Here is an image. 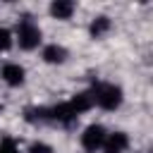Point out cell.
Masks as SVG:
<instances>
[{
  "instance_id": "12",
  "label": "cell",
  "mask_w": 153,
  "mask_h": 153,
  "mask_svg": "<svg viewBox=\"0 0 153 153\" xmlns=\"http://www.w3.org/2000/svg\"><path fill=\"white\" fill-rule=\"evenodd\" d=\"M10 48H12V33L5 26H0V53H5Z\"/></svg>"
},
{
  "instance_id": "3",
  "label": "cell",
  "mask_w": 153,
  "mask_h": 153,
  "mask_svg": "<svg viewBox=\"0 0 153 153\" xmlns=\"http://www.w3.org/2000/svg\"><path fill=\"white\" fill-rule=\"evenodd\" d=\"M105 136H108V131H105L103 124H88V127L84 129V134H81V146H84V151L96 153L98 148H103Z\"/></svg>"
},
{
  "instance_id": "10",
  "label": "cell",
  "mask_w": 153,
  "mask_h": 153,
  "mask_svg": "<svg viewBox=\"0 0 153 153\" xmlns=\"http://www.w3.org/2000/svg\"><path fill=\"white\" fill-rule=\"evenodd\" d=\"M108 31H110V19L103 17V14L96 17V19L91 22V26H88V33H91L93 38H100V36H105Z\"/></svg>"
},
{
  "instance_id": "5",
  "label": "cell",
  "mask_w": 153,
  "mask_h": 153,
  "mask_svg": "<svg viewBox=\"0 0 153 153\" xmlns=\"http://www.w3.org/2000/svg\"><path fill=\"white\" fill-rule=\"evenodd\" d=\"M0 76H2V81H5L7 86H22L26 72H24V67L17 65V62H5L2 69H0Z\"/></svg>"
},
{
  "instance_id": "2",
  "label": "cell",
  "mask_w": 153,
  "mask_h": 153,
  "mask_svg": "<svg viewBox=\"0 0 153 153\" xmlns=\"http://www.w3.org/2000/svg\"><path fill=\"white\" fill-rule=\"evenodd\" d=\"M41 38H43V33H41V29L31 19H22L19 22V26H17V43H19L22 50L38 48L41 45Z\"/></svg>"
},
{
  "instance_id": "13",
  "label": "cell",
  "mask_w": 153,
  "mask_h": 153,
  "mask_svg": "<svg viewBox=\"0 0 153 153\" xmlns=\"http://www.w3.org/2000/svg\"><path fill=\"white\" fill-rule=\"evenodd\" d=\"M0 153H19V148H17V143H14V139H10V136H5V139L0 141Z\"/></svg>"
},
{
  "instance_id": "14",
  "label": "cell",
  "mask_w": 153,
  "mask_h": 153,
  "mask_svg": "<svg viewBox=\"0 0 153 153\" xmlns=\"http://www.w3.org/2000/svg\"><path fill=\"white\" fill-rule=\"evenodd\" d=\"M29 153H55V151H53V146H48L43 141H36V143L29 146Z\"/></svg>"
},
{
  "instance_id": "11",
  "label": "cell",
  "mask_w": 153,
  "mask_h": 153,
  "mask_svg": "<svg viewBox=\"0 0 153 153\" xmlns=\"http://www.w3.org/2000/svg\"><path fill=\"white\" fill-rule=\"evenodd\" d=\"M24 115H26V122H50L48 108H26Z\"/></svg>"
},
{
  "instance_id": "6",
  "label": "cell",
  "mask_w": 153,
  "mask_h": 153,
  "mask_svg": "<svg viewBox=\"0 0 153 153\" xmlns=\"http://www.w3.org/2000/svg\"><path fill=\"white\" fill-rule=\"evenodd\" d=\"M129 146V139L124 131H112L105 136V143H103V151L105 153H124Z\"/></svg>"
},
{
  "instance_id": "9",
  "label": "cell",
  "mask_w": 153,
  "mask_h": 153,
  "mask_svg": "<svg viewBox=\"0 0 153 153\" xmlns=\"http://www.w3.org/2000/svg\"><path fill=\"white\" fill-rule=\"evenodd\" d=\"M69 105H72V110L76 112V115H81V112H86L91 105H93V98H91V91H81V93H76V96H72V100H69Z\"/></svg>"
},
{
  "instance_id": "1",
  "label": "cell",
  "mask_w": 153,
  "mask_h": 153,
  "mask_svg": "<svg viewBox=\"0 0 153 153\" xmlns=\"http://www.w3.org/2000/svg\"><path fill=\"white\" fill-rule=\"evenodd\" d=\"M91 98L98 108L103 110H117L122 105V88L115 86V84H105V81H98L93 88H91Z\"/></svg>"
},
{
  "instance_id": "8",
  "label": "cell",
  "mask_w": 153,
  "mask_h": 153,
  "mask_svg": "<svg viewBox=\"0 0 153 153\" xmlns=\"http://www.w3.org/2000/svg\"><path fill=\"white\" fill-rule=\"evenodd\" d=\"M50 14L55 19H69L74 14V2L72 0H55L50 5Z\"/></svg>"
},
{
  "instance_id": "4",
  "label": "cell",
  "mask_w": 153,
  "mask_h": 153,
  "mask_svg": "<svg viewBox=\"0 0 153 153\" xmlns=\"http://www.w3.org/2000/svg\"><path fill=\"white\" fill-rule=\"evenodd\" d=\"M48 112H50V122H60V124H65V127H72L74 122H76V112L72 110V105H69V100L67 103H60V105H55V108H48Z\"/></svg>"
},
{
  "instance_id": "7",
  "label": "cell",
  "mask_w": 153,
  "mask_h": 153,
  "mask_svg": "<svg viewBox=\"0 0 153 153\" xmlns=\"http://www.w3.org/2000/svg\"><path fill=\"white\" fill-rule=\"evenodd\" d=\"M43 60L48 65H62L67 60V50L62 45H57V43H50V45L43 48Z\"/></svg>"
}]
</instances>
